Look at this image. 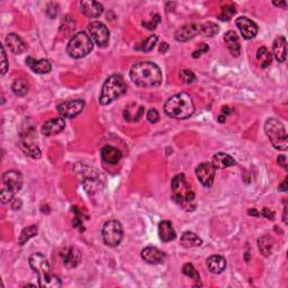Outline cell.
I'll return each mask as SVG.
<instances>
[{"mask_svg":"<svg viewBox=\"0 0 288 288\" xmlns=\"http://www.w3.org/2000/svg\"><path fill=\"white\" fill-rule=\"evenodd\" d=\"M66 122L62 117H56V119H51L47 120L42 126V134L45 136H52L59 134L60 132L64 130Z\"/></svg>","mask_w":288,"mask_h":288,"instance_id":"2e32d148","label":"cell"},{"mask_svg":"<svg viewBox=\"0 0 288 288\" xmlns=\"http://www.w3.org/2000/svg\"><path fill=\"white\" fill-rule=\"evenodd\" d=\"M198 34H202V25L191 23V24H186L177 29L175 33V39L177 42L184 43V42L194 39Z\"/></svg>","mask_w":288,"mask_h":288,"instance_id":"5bb4252c","label":"cell"},{"mask_svg":"<svg viewBox=\"0 0 288 288\" xmlns=\"http://www.w3.org/2000/svg\"><path fill=\"white\" fill-rule=\"evenodd\" d=\"M83 108H85V101L81 99L67 100L58 106V112L62 117L66 119H73L78 116Z\"/></svg>","mask_w":288,"mask_h":288,"instance_id":"7c38bea8","label":"cell"},{"mask_svg":"<svg viewBox=\"0 0 288 288\" xmlns=\"http://www.w3.org/2000/svg\"><path fill=\"white\" fill-rule=\"evenodd\" d=\"M80 8L83 15L89 18L99 17L104 11V7L97 1H81Z\"/></svg>","mask_w":288,"mask_h":288,"instance_id":"d6986e66","label":"cell"},{"mask_svg":"<svg viewBox=\"0 0 288 288\" xmlns=\"http://www.w3.org/2000/svg\"><path fill=\"white\" fill-rule=\"evenodd\" d=\"M82 255L77 248H70L64 256L63 263L68 268H75L81 263Z\"/></svg>","mask_w":288,"mask_h":288,"instance_id":"4316f807","label":"cell"},{"mask_svg":"<svg viewBox=\"0 0 288 288\" xmlns=\"http://www.w3.org/2000/svg\"><path fill=\"white\" fill-rule=\"evenodd\" d=\"M158 42V36L157 35H150L149 37H146L145 40L142 41L138 47H136V50H140L142 52H150L152 51L155 44Z\"/></svg>","mask_w":288,"mask_h":288,"instance_id":"d6a6232c","label":"cell"},{"mask_svg":"<svg viewBox=\"0 0 288 288\" xmlns=\"http://www.w3.org/2000/svg\"><path fill=\"white\" fill-rule=\"evenodd\" d=\"M101 159L106 164L109 165H116L122 159V152L112 145H106L101 149Z\"/></svg>","mask_w":288,"mask_h":288,"instance_id":"7402d4cb","label":"cell"},{"mask_svg":"<svg viewBox=\"0 0 288 288\" xmlns=\"http://www.w3.org/2000/svg\"><path fill=\"white\" fill-rule=\"evenodd\" d=\"M274 5L277 6V7H283L284 9L287 7V2L286 1H282V2H277V1H274Z\"/></svg>","mask_w":288,"mask_h":288,"instance_id":"7dc6e473","label":"cell"},{"mask_svg":"<svg viewBox=\"0 0 288 288\" xmlns=\"http://www.w3.org/2000/svg\"><path fill=\"white\" fill-rule=\"evenodd\" d=\"M211 164L213 165L215 169L222 170V169L229 168V167L236 166L237 161L234 160V159L231 157L230 154L224 153V152H219V153L214 155L213 159H212Z\"/></svg>","mask_w":288,"mask_h":288,"instance_id":"603a6c76","label":"cell"},{"mask_svg":"<svg viewBox=\"0 0 288 288\" xmlns=\"http://www.w3.org/2000/svg\"><path fill=\"white\" fill-rule=\"evenodd\" d=\"M284 223L287 224V206H285V211H284Z\"/></svg>","mask_w":288,"mask_h":288,"instance_id":"c3c4849f","label":"cell"},{"mask_svg":"<svg viewBox=\"0 0 288 288\" xmlns=\"http://www.w3.org/2000/svg\"><path fill=\"white\" fill-rule=\"evenodd\" d=\"M258 248L260 250V253L264 257H269L271 255L272 248H274V239L270 236H264L258 240Z\"/></svg>","mask_w":288,"mask_h":288,"instance_id":"f1b7e54d","label":"cell"},{"mask_svg":"<svg viewBox=\"0 0 288 288\" xmlns=\"http://www.w3.org/2000/svg\"><path fill=\"white\" fill-rule=\"evenodd\" d=\"M264 132L268 136L269 141L271 142L272 146L279 151H286L288 147L287 132L284 127L282 122L277 119L270 117L266 120L264 124Z\"/></svg>","mask_w":288,"mask_h":288,"instance_id":"8992f818","label":"cell"},{"mask_svg":"<svg viewBox=\"0 0 288 288\" xmlns=\"http://www.w3.org/2000/svg\"><path fill=\"white\" fill-rule=\"evenodd\" d=\"M236 14V7L232 5H226L223 7L221 14H219V20L221 21H230Z\"/></svg>","mask_w":288,"mask_h":288,"instance_id":"d590c367","label":"cell"},{"mask_svg":"<svg viewBox=\"0 0 288 288\" xmlns=\"http://www.w3.org/2000/svg\"><path fill=\"white\" fill-rule=\"evenodd\" d=\"M159 23H160V16L154 15L153 20H151L150 22H143V26H145L147 29H154Z\"/></svg>","mask_w":288,"mask_h":288,"instance_id":"74e56055","label":"cell"},{"mask_svg":"<svg viewBox=\"0 0 288 288\" xmlns=\"http://www.w3.org/2000/svg\"><path fill=\"white\" fill-rule=\"evenodd\" d=\"M261 214H263L264 217H267L268 219H274L275 218V213L272 212L271 210H269V208L264 207L263 211H261Z\"/></svg>","mask_w":288,"mask_h":288,"instance_id":"b9f144b4","label":"cell"},{"mask_svg":"<svg viewBox=\"0 0 288 288\" xmlns=\"http://www.w3.org/2000/svg\"><path fill=\"white\" fill-rule=\"evenodd\" d=\"M171 196L178 205L183 208L189 210V207H194L195 194L184 175H177L172 179Z\"/></svg>","mask_w":288,"mask_h":288,"instance_id":"277c9868","label":"cell"},{"mask_svg":"<svg viewBox=\"0 0 288 288\" xmlns=\"http://www.w3.org/2000/svg\"><path fill=\"white\" fill-rule=\"evenodd\" d=\"M26 64L31 68L32 71L40 74L48 73L52 69L51 63L45 59L35 60L34 58H32V56H27V59H26Z\"/></svg>","mask_w":288,"mask_h":288,"instance_id":"ffe728a7","label":"cell"},{"mask_svg":"<svg viewBox=\"0 0 288 288\" xmlns=\"http://www.w3.org/2000/svg\"><path fill=\"white\" fill-rule=\"evenodd\" d=\"M29 266L39 276V285L41 287L56 288L61 287V282L55 275L51 274V267L47 258L41 253H34L28 259Z\"/></svg>","mask_w":288,"mask_h":288,"instance_id":"3957f363","label":"cell"},{"mask_svg":"<svg viewBox=\"0 0 288 288\" xmlns=\"http://www.w3.org/2000/svg\"><path fill=\"white\" fill-rule=\"evenodd\" d=\"M28 89H29V86H28V82L25 80V79H16L13 82V85H11V90H13V93L16 95L18 97H24L27 95L28 93Z\"/></svg>","mask_w":288,"mask_h":288,"instance_id":"f546056e","label":"cell"},{"mask_svg":"<svg viewBox=\"0 0 288 288\" xmlns=\"http://www.w3.org/2000/svg\"><path fill=\"white\" fill-rule=\"evenodd\" d=\"M158 233L159 238L164 242H170L176 239V231L173 229L171 222L169 221H162L159 223L158 226Z\"/></svg>","mask_w":288,"mask_h":288,"instance_id":"cb8c5ba5","label":"cell"},{"mask_svg":"<svg viewBox=\"0 0 288 288\" xmlns=\"http://www.w3.org/2000/svg\"><path fill=\"white\" fill-rule=\"evenodd\" d=\"M208 51V45H206V44H200L199 45V48L198 50H196L194 53H192V58H199L200 55L203 54V53H206Z\"/></svg>","mask_w":288,"mask_h":288,"instance_id":"60d3db41","label":"cell"},{"mask_svg":"<svg viewBox=\"0 0 288 288\" xmlns=\"http://www.w3.org/2000/svg\"><path fill=\"white\" fill-rule=\"evenodd\" d=\"M179 78L180 80L183 81L184 83H192L196 80V75L194 74V72L191 71V70H183L180 71L179 73Z\"/></svg>","mask_w":288,"mask_h":288,"instance_id":"8d00e7d4","label":"cell"},{"mask_svg":"<svg viewBox=\"0 0 288 288\" xmlns=\"http://www.w3.org/2000/svg\"><path fill=\"white\" fill-rule=\"evenodd\" d=\"M248 213L250 214V215H255V216H259V213H258V211H256V210H250Z\"/></svg>","mask_w":288,"mask_h":288,"instance_id":"681fc988","label":"cell"},{"mask_svg":"<svg viewBox=\"0 0 288 288\" xmlns=\"http://www.w3.org/2000/svg\"><path fill=\"white\" fill-rule=\"evenodd\" d=\"M207 268L213 274H221L226 268V260L222 256H211L207 261Z\"/></svg>","mask_w":288,"mask_h":288,"instance_id":"484cf974","label":"cell"},{"mask_svg":"<svg viewBox=\"0 0 288 288\" xmlns=\"http://www.w3.org/2000/svg\"><path fill=\"white\" fill-rule=\"evenodd\" d=\"M3 189L8 191L11 195H16L23 187V176L16 170L6 171L2 176Z\"/></svg>","mask_w":288,"mask_h":288,"instance_id":"8fae6325","label":"cell"},{"mask_svg":"<svg viewBox=\"0 0 288 288\" xmlns=\"http://www.w3.org/2000/svg\"><path fill=\"white\" fill-rule=\"evenodd\" d=\"M218 120H219V122H224V120H225V117L223 116V115L218 116Z\"/></svg>","mask_w":288,"mask_h":288,"instance_id":"f907efd6","label":"cell"},{"mask_svg":"<svg viewBox=\"0 0 288 288\" xmlns=\"http://www.w3.org/2000/svg\"><path fill=\"white\" fill-rule=\"evenodd\" d=\"M141 256L146 261L147 264H162L165 260V253L155 247H146L142 250Z\"/></svg>","mask_w":288,"mask_h":288,"instance_id":"e0dca14e","label":"cell"},{"mask_svg":"<svg viewBox=\"0 0 288 288\" xmlns=\"http://www.w3.org/2000/svg\"><path fill=\"white\" fill-rule=\"evenodd\" d=\"M165 112L171 119H189L195 113L194 101H192V98L188 94H177L166 101Z\"/></svg>","mask_w":288,"mask_h":288,"instance_id":"7a4b0ae2","label":"cell"},{"mask_svg":"<svg viewBox=\"0 0 288 288\" xmlns=\"http://www.w3.org/2000/svg\"><path fill=\"white\" fill-rule=\"evenodd\" d=\"M224 42L226 44L227 48H229L231 54L233 56H239L241 53V45L240 41H239V37L237 33L234 31H229L224 36Z\"/></svg>","mask_w":288,"mask_h":288,"instance_id":"d4e9b609","label":"cell"},{"mask_svg":"<svg viewBox=\"0 0 288 288\" xmlns=\"http://www.w3.org/2000/svg\"><path fill=\"white\" fill-rule=\"evenodd\" d=\"M21 147L24 152L29 155L31 158L39 159L41 158V150L37 145V139H36V132L33 127L27 128L25 133L21 135Z\"/></svg>","mask_w":288,"mask_h":288,"instance_id":"9c48e42d","label":"cell"},{"mask_svg":"<svg viewBox=\"0 0 288 288\" xmlns=\"http://www.w3.org/2000/svg\"><path fill=\"white\" fill-rule=\"evenodd\" d=\"M1 59H2V69H1V74H6L7 70H8V61H7V55L5 48L1 47Z\"/></svg>","mask_w":288,"mask_h":288,"instance_id":"ab89813d","label":"cell"},{"mask_svg":"<svg viewBox=\"0 0 288 288\" xmlns=\"http://www.w3.org/2000/svg\"><path fill=\"white\" fill-rule=\"evenodd\" d=\"M6 45L14 54H22L27 48V45L17 34H8L6 37Z\"/></svg>","mask_w":288,"mask_h":288,"instance_id":"ac0fdd59","label":"cell"},{"mask_svg":"<svg viewBox=\"0 0 288 288\" xmlns=\"http://www.w3.org/2000/svg\"><path fill=\"white\" fill-rule=\"evenodd\" d=\"M218 31H219L218 25H216L215 23L208 22L206 23V24L202 25V34H204V35H206L208 37H213L218 33Z\"/></svg>","mask_w":288,"mask_h":288,"instance_id":"e575fe53","label":"cell"},{"mask_svg":"<svg viewBox=\"0 0 288 288\" xmlns=\"http://www.w3.org/2000/svg\"><path fill=\"white\" fill-rule=\"evenodd\" d=\"M168 48H169V45L167 44L166 42H164V43H161L160 48H159V51H160L161 53H166L167 50H168Z\"/></svg>","mask_w":288,"mask_h":288,"instance_id":"f6af8a7d","label":"cell"},{"mask_svg":"<svg viewBox=\"0 0 288 288\" xmlns=\"http://www.w3.org/2000/svg\"><path fill=\"white\" fill-rule=\"evenodd\" d=\"M215 168L211 162H202L196 168V176L204 187L211 188L214 184Z\"/></svg>","mask_w":288,"mask_h":288,"instance_id":"4fadbf2b","label":"cell"},{"mask_svg":"<svg viewBox=\"0 0 288 288\" xmlns=\"http://www.w3.org/2000/svg\"><path fill=\"white\" fill-rule=\"evenodd\" d=\"M94 44L88 34L85 32H80L72 36L69 44H68L67 52L71 58L81 59L88 55L93 51Z\"/></svg>","mask_w":288,"mask_h":288,"instance_id":"52a82bcc","label":"cell"},{"mask_svg":"<svg viewBox=\"0 0 288 288\" xmlns=\"http://www.w3.org/2000/svg\"><path fill=\"white\" fill-rule=\"evenodd\" d=\"M180 243L185 248L199 247L203 243L202 239L192 232H185L180 238Z\"/></svg>","mask_w":288,"mask_h":288,"instance_id":"83f0119b","label":"cell"},{"mask_svg":"<svg viewBox=\"0 0 288 288\" xmlns=\"http://www.w3.org/2000/svg\"><path fill=\"white\" fill-rule=\"evenodd\" d=\"M37 231H39V229H37L36 225H31L28 227H25V229L22 231L20 239H18V242H20V244L24 245L26 242H27L28 240H31L33 237L36 236Z\"/></svg>","mask_w":288,"mask_h":288,"instance_id":"1f68e13d","label":"cell"},{"mask_svg":"<svg viewBox=\"0 0 288 288\" xmlns=\"http://www.w3.org/2000/svg\"><path fill=\"white\" fill-rule=\"evenodd\" d=\"M279 189H280V191H282V192H286V191H287V178H286L285 180L283 181L282 184L279 185Z\"/></svg>","mask_w":288,"mask_h":288,"instance_id":"bcb514c9","label":"cell"},{"mask_svg":"<svg viewBox=\"0 0 288 288\" xmlns=\"http://www.w3.org/2000/svg\"><path fill=\"white\" fill-rule=\"evenodd\" d=\"M101 234H103L105 244L108 245V247L115 248L120 245L123 240V227L119 221L111 219V221L106 222L104 224Z\"/></svg>","mask_w":288,"mask_h":288,"instance_id":"ba28073f","label":"cell"},{"mask_svg":"<svg viewBox=\"0 0 288 288\" xmlns=\"http://www.w3.org/2000/svg\"><path fill=\"white\" fill-rule=\"evenodd\" d=\"M257 60L259 61L261 68H267V67L270 66L271 60H272V55H271V53L269 52V50L267 48L261 47V48H258Z\"/></svg>","mask_w":288,"mask_h":288,"instance_id":"4dcf8cb0","label":"cell"},{"mask_svg":"<svg viewBox=\"0 0 288 288\" xmlns=\"http://www.w3.org/2000/svg\"><path fill=\"white\" fill-rule=\"evenodd\" d=\"M147 120H149L150 123H157L159 119H160V116H159V113L157 109H150L149 112H147Z\"/></svg>","mask_w":288,"mask_h":288,"instance_id":"f35d334b","label":"cell"},{"mask_svg":"<svg viewBox=\"0 0 288 288\" xmlns=\"http://www.w3.org/2000/svg\"><path fill=\"white\" fill-rule=\"evenodd\" d=\"M11 207H13V210H20V208L22 207V200L20 199H14V203L11 204Z\"/></svg>","mask_w":288,"mask_h":288,"instance_id":"ee69618b","label":"cell"},{"mask_svg":"<svg viewBox=\"0 0 288 288\" xmlns=\"http://www.w3.org/2000/svg\"><path fill=\"white\" fill-rule=\"evenodd\" d=\"M125 93H126V83H125L123 77H120V74H113L104 82L99 103L104 106L109 105L117 98L122 97Z\"/></svg>","mask_w":288,"mask_h":288,"instance_id":"5b68a950","label":"cell"},{"mask_svg":"<svg viewBox=\"0 0 288 288\" xmlns=\"http://www.w3.org/2000/svg\"><path fill=\"white\" fill-rule=\"evenodd\" d=\"M183 272H184L185 276H187V277L192 279L197 284L200 283V276L198 274V271L196 270L195 267L192 266V264H184Z\"/></svg>","mask_w":288,"mask_h":288,"instance_id":"836d02e7","label":"cell"},{"mask_svg":"<svg viewBox=\"0 0 288 288\" xmlns=\"http://www.w3.org/2000/svg\"><path fill=\"white\" fill-rule=\"evenodd\" d=\"M130 77L136 86L142 88H153L162 82V72L157 64L144 61L132 67Z\"/></svg>","mask_w":288,"mask_h":288,"instance_id":"6da1fadb","label":"cell"},{"mask_svg":"<svg viewBox=\"0 0 288 288\" xmlns=\"http://www.w3.org/2000/svg\"><path fill=\"white\" fill-rule=\"evenodd\" d=\"M90 37L95 41L98 47L105 48L109 42V31L104 23L95 21L88 25Z\"/></svg>","mask_w":288,"mask_h":288,"instance_id":"30bf717a","label":"cell"},{"mask_svg":"<svg viewBox=\"0 0 288 288\" xmlns=\"http://www.w3.org/2000/svg\"><path fill=\"white\" fill-rule=\"evenodd\" d=\"M277 160H278V164L284 168V170H286L287 171V169H288L287 168V158L285 157V155H279Z\"/></svg>","mask_w":288,"mask_h":288,"instance_id":"7bdbcfd3","label":"cell"},{"mask_svg":"<svg viewBox=\"0 0 288 288\" xmlns=\"http://www.w3.org/2000/svg\"><path fill=\"white\" fill-rule=\"evenodd\" d=\"M272 53L279 63L285 62L287 56V42L284 36H278L272 45Z\"/></svg>","mask_w":288,"mask_h":288,"instance_id":"44dd1931","label":"cell"},{"mask_svg":"<svg viewBox=\"0 0 288 288\" xmlns=\"http://www.w3.org/2000/svg\"><path fill=\"white\" fill-rule=\"evenodd\" d=\"M236 25L245 40H252L258 34L257 24L247 17L237 18Z\"/></svg>","mask_w":288,"mask_h":288,"instance_id":"9a60e30c","label":"cell"}]
</instances>
